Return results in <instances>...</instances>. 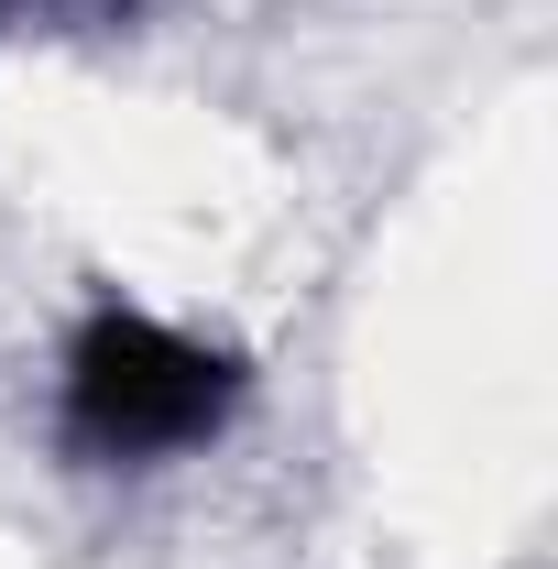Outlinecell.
Here are the masks:
<instances>
[{"label":"cell","instance_id":"cell-1","mask_svg":"<svg viewBox=\"0 0 558 569\" xmlns=\"http://www.w3.org/2000/svg\"><path fill=\"white\" fill-rule=\"evenodd\" d=\"M241 406V361L165 329L153 307H88L67 340V449L99 471H153L209 449Z\"/></svg>","mask_w":558,"mask_h":569},{"label":"cell","instance_id":"cell-2","mask_svg":"<svg viewBox=\"0 0 558 569\" xmlns=\"http://www.w3.org/2000/svg\"><path fill=\"white\" fill-rule=\"evenodd\" d=\"M0 22H11V0H0Z\"/></svg>","mask_w":558,"mask_h":569}]
</instances>
